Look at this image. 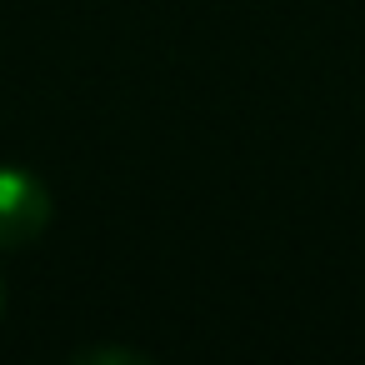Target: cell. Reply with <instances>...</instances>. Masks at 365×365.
Segmentation results:
<instances>
[{
  "label": "cell",
  "mask_w": 365,
  "mask_h": 365,
  "mask_svg": "<svg viewBox=\"0 0 365 365\" xmlns=\"http://www.w3.org/2000/svg\"><path fill=\"white\" fill-rule=\"evenodd\" d=\"M51 225V185L26 165H0V250H26Z\"/></svg>",
  "instance_id": "6da1fadb"
},
{
  "label": "cell",
  "mask_w": 365,
  "mask_h": 365,
  "mask_svg": "<svg viewBox=\"0 0 365 365\" xmlns=\"http://www.w3.org/2000/svg\"><path fill=\"white\" fill-rule=\"evenodd\" d=\"M0 310H6V290H0Z\"/></svg>",
  "instance_id": "3957f363"
},
{
  "label": "cell",
  "mask_w": 365,
  "mask_h": 365,
  "mask_svg": "<svg viewBox=\"0 0 365 365\" xmlns=\"http://www.w3.org/2000/svg\"><path fill=\"white\" fill-rule=\"evenodd\" d=\"M76 360H145L140 350H81Z\"/></svg>",
  "instance_id": "7a4b0ae2"
}]
</instances>
